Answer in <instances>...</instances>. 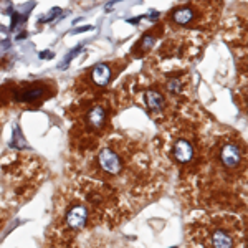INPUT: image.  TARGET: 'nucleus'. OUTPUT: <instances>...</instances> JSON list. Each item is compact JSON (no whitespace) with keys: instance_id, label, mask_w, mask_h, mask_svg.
<instances>
[{"instance_id":"obj_5","label":"nucleus","mask_w":248,"mask_h":248,"mask_svg":"<svg viewBox=\"0 0 248 248\" xmlns=\"http://www.w3.org/2000/svg\"><path fill=\"white\" fill-rule=\"evenodd\" d=\"M174 157H175V161L181 164H187L192 161V157H194V147H192V144L187 141V139H179V141L175 142Z\"/></svg>"},{"instance_id":"obj_2","label":"nucleus","mask_w":248,"mask_h":248,"mask_svg":"<svg viewBox=\"0 0 248 248\" xmlns=\"http://www.w3.org/2000/svg\"><path fill=\"white\" fill-rule=\"evenodd\" d=\"M88 223V209L85 205H75L66 214V225L71 230H83Z\"/></svg>"},{"instance_id":"obj_4","label":"nucleus","mask_w":248,"mask_h":248,"mask_svg":"<svg viewBox=\"0 0 248 248\" xmlns=\"http://www.w3.org/2000/svg\"><path fill=\"white\" fill-rule=\"evenodd\" d=\"M212 248H235V238L225 229H215L210 235Z\"/></svg>"},{"instance_id":"obj_6","label":"nucleus","mask_w":248,"mask_h":248,"mask_svg":"<svg viewBox=\"0 0 248 248\" xmlns=\"http://www.w3.org/2000/svg\"><path fill=\"white\" fill-rule=\"evenodd\" d=\"M111 79V68L106 63H98L93 68V81L98 86H106Z\"/></svg>"},{"instance_id":"obj_1","label":"nucleus","mask_w":248,"mask_h":248,"mask_svg":"<svg viewBox=\"0 0 248 248\" xmlns=\"http://www.w3.org/2000/svg\"><path fill=\"white\" fill-rule=\"evenodd\" d=\"M98 164L103 170L111 175H118L123 170V159L118 153H114L109 147L99 151L98 154Z\"/></svg>"},{"instance_id":"obj_13","label":"nucleus","mask_w":248,"mask_h":248,"mask_svg":"<svg viewBox=\"0 0 248 248\" xmlns=\"http://www.w3.org/2000/svg\"><path fill=\"white\" fill-rule=\"evenodd\" d=\"M167 90H169L170 93H179V91H181V81H179V79H172V81L167 83Z\"/></svg>"},{"instance_id":"obj_15","label":"nucleus","mask_w":248,"mask_h":248,"mask_svg":"<svg viewBox=\"0 0 248 248\" xmlns=\"http://www.w3.org/2000/svg\"><path fill=\"white\" fill-rule=\"evenodd\" d=\"M40 57H46L45 60H50V57H53V53H51V51H43V53H40Z\"/></svg>"},{"instance_id":"obj_7","label":"nucleus","mask_w":248,"mask_h":248,"mask_svg":"<svg viewBox=\"0 0 248 248\" xmlns=\"http://www.w3.org/2000/svg\"><path fill=\"white\" fill-rule=\"evenodd\" d=\"M105 119H106V113L101 106L91 108L90 113H88V124L91 127H94V129H99L105 124Z\"/></svg>"},{"instance_id":"obj_12","label":"nucleus","mask_w":248,"mask_h":248,"mask_svg":"<svg viewBox=\"0 0 248 248\" xmlns=\"http://www.w3.org/2000/svg\"><path fill=\"white\" fill-rule=\"evenodd\" d=\"M60 12H62V10H60L58 7H53V9H51L50 12H48V14L45 15V17L40 18V22H51V20H53L55 17H57V15L60 14Z\"/></svg>"},{"instance_id":"obj_14","label":"nucleus","mask_w":248,"mask_h":248,"mask_svg":"<svg viewBox=\"0 0 248 248\" xmlns=\"http://www.w3.org/2000/svg\"><path fill=\"white\" fill-rule=\"evenodd\" d=\"M153 43H154V37H146V38L142 40V46L144 48H149L151 45H153Z\"/></svg>"},{"instance_id":"obj_10","label":"nucleus","mask_w":248,"mask_h":248,"mask_svg":"<svg viewBox=\"0 0 248 248\" xmlns=\"http://www.w3.org/2000/svg\"><path fill=\"white\" fill-rule=\"evenodd\" d=\"M43 94V90L42 88H33V90H25L22 91L17 98L20 99V101H31V99H37L40 98V96Z\"/></svg>"},{"instance_id":"obj_11","label":"nucleus","mask_w":248,"mask_h":248,"mask_svg":"<svg viewBox=\"0 0 248 248\" xmlns=\"http://www.w3.org/2000/svg\"><path fill=\"white\" fill-rule=\"evenodd\" d=\"M81 50H83V45H81V46H78V48H75V50H71L70 53H68L66 57H65V60H63V63H62V65H60V68H66V66H68V63H70L71 60H73L75 55H78Z\"/></svg>"},{"instance_id":"obj_3","label":"nucleus","mask_w":248,"mask_h":248,"mask_svg":"<svg viewBox=\"0 0 248 248\" xmlns=\"http://www.w3.org/2000/svg\"><path fill=\"white\" fill-rule=\"evenodd\" d=\"M220 161H222V164L225 167H229V169H235V167H238V164L242 162V151H240V147L233 142L225 144V146L222 147V151H220Z\"/></svg>"},{"instance_id":"obj_8","label":"nucleus","mask_w":248,"mask_h":248,"mask_svg":"<svg viewBox=\"0 0 248 248\" xmlns=\"http://www.w3.org/2000/svg\"><path fill=\"white\" fill-rule=\"evenodd\" d=\"M146 105L149 109L153 111H161L162 106H164V98L161 93H157V91H147L146 93Z\"/></svg>"},{"instance_id":"obj_9","label":"nucleus","mask_w":248,"mask_h":248,"mask_svg":"<svg viewBox=\"0 0 248 248\" xmlns=\"http://www.w3.org/2000/svg\"><path fill=\"white\" fill-rule=\"evenodd\" d=\"M172 18H174L175 23H181V25H186V23H189L192 18H194V12L189 7H184V9H179L174 12V15H172Z\"/></svg>"}]
</instances>
